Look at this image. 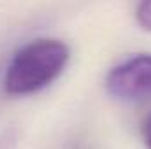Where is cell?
<instances>
[{
  "label": "cell",
  "mask_w": 151,
  "mask_h": 149,
  "mask_svg": "<svg viewBox=\"0 0 151 149\" xmlns=\"http://www.w3.org/2000/svg\"><path fill=\"white\" fill-rule=\"evenodd\" d=\"M69 62V47L55 39H39L23 46L11 60L4 86L9 95H30L51 84Z\"/></svg>",
  "instance_id": "obj_1"
},
{
  "label": "cell",
  "mask_w": 151,
  "mask_h": 149,
  "mask_svg": "<svg viewBox=\"0 0 151 149\" xmlns=\"http://www.w3.org/2000/svg\"><path fill=\"white\" fill-rule=\"evenodd\" d=\"M107 91L121 100H139L151 95V54H137L116 65L106 79Z\"/></svg>",
  "instance_id": "obj_2"
},
{
  "label": "cell",
  "mask_w": 151,
  "mask_h": 149,
  "mask_svg": "<svg viewBox=\"0 0 151 149\" xmlns=\"http://www.w3.org/2000/svg\"><path fill=\"white\" fill-rule=\"evenodd\" d=\"M137 21L142 28L151 32V0H141L137 7Z\"/></svg>",
  "instance_id": "obj_3"
},
{
  "label": "cell",
  "mask_w": 151,
  "mask_h": 149,
  "mask_svg": "<svg viewBox=\"0 0 151 149\" xmlns=\"http://www.w3.org/2000/svg\"><path fill=\"white\" fill-rule=\"evenodd\" d=\"M142 137H144L146 148L151 149V114L146 117V121H144V125H142Z\"/></svg>",
  "instance_id": "obj_4"
}]
</instances>
